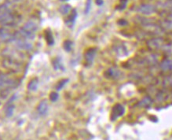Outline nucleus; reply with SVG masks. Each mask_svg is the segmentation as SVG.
Segmentation results:
<instances>
[{
    "instance_id": "6e6552de",
    "label": "nucleus",
    "mask_w": 172,
    "mask_h": 140,
    "mask_svg": "<svg viewBox=\"0 0 172 140\" xmlns=\"http://www.w3.org/2000/svg\"><path fill=\"white\" fill-rule=\"evenodd\" d=\"M37 111L41 116H44L47 114L48 111V104L46 100L41 101L37 106Z\"/></svg>"
},
{
    "instance_id": "f03ea898",
    "label": "nucleus",
    "mask_w": 172,
    "mask_h": 140,
    "mask_svg": "<svg viewBox=\"0 0 172 140\" xmlns=\"http://www.w3.org/2000/svg\"><path fill=\"white\" fill-rule=\"evenodd\" d=\"M17 84L16 79L7 73H0V91L3 92L14 88Z\"/></svg>"
},
{
    "instance_id": "9d476101",
    "label": "nucleus",
    "mask_w": 172,
    "mask_h": 140,
    "mask_svg": "<svg viewBox=\"0 0 172 140\" xmlns=\"http://www.w3.org/2000/svg\"><path fill=\"white\" fill-rule=\"evenodd\" d=\"M95 53H96V51H95V49H90V50H88V51L86 52V54H85V57H86L87 61H89V62H91V61L94 60V58H95Z\"/></svg>"
},
{
    "instance_id": "423d86ee",
    "label": "nucleus",
    "mask_w": 172,
    "mask_h": 140,
    "mask_svg": "<svg viewBox=\"0 0 172 140\" xmlns=\"http://www.w3.org/2000/svg\"><path fill=\"white\" fill-rule=\"evenodd\" d=\"M14 42L16 43L17 46H18L20 49H22V50H29L32 47V44L27 41L26 39H24L21 36H17V38L14 40Z\"/></svg>"
},
{
    "instance_id": "aec40b11",
    "label": "nucleus",
    "mask_w": 172,
    "mask_h": 140,
    "mask_svg": "<svg viewBox=\"0 0 172 140\" xmlns=\"http://www.w3.org/2000/svg\"><path fill=\"white\" fill-rule=\"evenodd\" d=\"M96 3H97V5L102 6L103 4V0H96Z\"/></svg>"
},
{
    "instance_id": "f3484780",
    "label": "nucleus",
    "mask_w": 172,
    "mask_h": 140,
    "mask_svg": "<svg viewBox=\"0 0 172 140\" xmlns=\"http://www.w3.org/2000/svg\"><path fill=\"white\" fill-rule=\"evenodd\" d=\"M72 47V43L70 41H65L64 44V48L65 49V51H69Z\"/></svg>"
},
{
    "instance_id": "a211bd4d",
    "label": "nucleus",
    "mask_w": 172,
    "mask_h": 140,
    "mask_svg": "<svg viewBox=\"0 0 172 140\" xmlns=\"http://www.w3.org/2000/svg\"><path fill=\"white\" fill-rule=\"evenodd\" d=\"M90 6H91V0H87V4H86V10H85V13L87 14L90 11Z\"/></svg>"
},
{
    "instance_id": "6ab92c4d",
    "label": "nucleus",
    "mask_w": 172,
    "mask_h": 140,
    "mask_svg": "<svg viewBox=\"0 0 172 140\" xmlns=\"http://www.w3.org/2000/svg\"><path fill=\"white\" fill-rule=\"evenodd\" d=\"M126 4H127V0H121L118 9H119V10H123V9H124L125 6H126Z\"/></svg>"
},
{
    "instance_id": "7ed1b4c3",
    "label": "nucleus",
    "mask_w": 172,
    "mask_h": 140,
    "mask_svg": "<svg viewBox=\"0 0 172 140\" xmlns=\"http://www.w3.org/2000/svg\"><path fill=\"white\" fill-rule=\"evenodd\" d=\"M37 30V25L33 21H28L20 30L19 35L24 39H34L36 31Z\"/></svg>"
},
{
    "instance_id": "39448f33",
    "label": "nucleus",
    "mask_w": 172,
    "mask_h": 140,
    "mask_svg": "<svg viewBox=\"0 0 172 140\" xmlns=\"http://www.w3.org/2000/svg\"><path fill=\"white\" fill-rule=\"evenodd\" d=\"M17 38V34L12 33L9 30L4 28L0 29V40L8 43V42H14Z\"/></svg>"
},
{
    "instance_id": "f257e3e1",
    "label": "nucleus",
    "mask_w": 172,
    "mask_h": 140,
    "mask_svg": "<svg viewBox=\"0 0 172 140\" xmlns=\"http://www.w3.org/2000/svg\"><path fill=\"white\" fill-rule=\"evenodd\" d=\"M17 23V18L7 10V8H0V25L12 26Z\"/></svg>"
},
{
    "instance_id": "dca6fc26",
    "label": "nucleus",
    "mask_w": 172,
    "mask_h": 140,
    "mask_svg": "<svg viewBox=\"0 0 172 140\" xmlns=\"http://www.w3.org/2000/svg\"><path fill=\"white\" fill-rule=\"evenodd\" d=\"M66 82H68V80H62L61 81H60V82L58 84V85H57V90H58V91L61 90V88L64 87V85L65 84Z\"/></svg>"
},
{
    "instance_id": "20e7f679",
    "label": "nucleus",
    "mask_w": 172,
    "mask_h": 140,
    "mask_svg": "<svg viewBox=\"0 0 172 140\" xmlns=\"http://www.w3.org/2000/svg\"><path fill=\"white\" fill-rule=\"evenodd\" d=\"M3 66L7 69L13 71V72H17L18 70L21 67V64H20L19 62H17V60H15L14 58H6L3 60Z\"/></svg>"
},
{
    "instance_id": "1a4fd4ad",
    "label": "nucleus",
    "mask_w": 172,
    "mask_h": 140,
    "mask_svg": "<svg viewBox=\"0 0 172 140\" xmlns=\"http://www.w3.org/2000/svg\"><path fill=\"white\" fill-rule=\"evenodd\" d=\"M38 84H39L38 83V79H36V78L32 79V80H30L28 84V89L29 90V91H34L38 87Z\"/></svg>"
},
{
    "instance_id": "4468645a",
    "label": "nucleus",
    "mask_w": 172,
    "mask_h": 140,
    "mask_svg": "<svg viewBox=\"0 0 172 140\" xmlns=\"http://www.w3.org/2000/svg\"><path fill=\"white\" fill-rule=\"evenodd\" d=\"M75 17H76V12H75V10H73L72 12V14L68 16V21L73 23V22L75 21Z\"/></svg>"
},
{
    "instance_id": "0eeeda50",
    "label": "nucleus",
    "mask_w": 172,
    "mask_h": 140,
    "mask_svg": "<svg viewBox=\"0 0 172 140\" xmlns=\"http://www.w3.org/2000/svg\"><path fill=\"white\" fill-rule=\"evenodd\" d=\"M124 114V108L119 104H117L116 106H114L112 110L111 118L112 121H115L119 116H121Z\"/></svg>"
},
{
    "instance_id": "2eb2a0df",
    "label": "nucleus",
    "mask_w": 172,
    "mask_h": 140,
    "mask_svg": "<svg viewBox=\"0 0 172 140\" xmlns=\"http://www.w3.org/2000/svg\"><path fill=\"white\" fill-rule=\"evenodd\" d=\"M58 99V94L55 93V92H51L50 94V100L51 101H55Z\"/></svg>"
},
{
    "instance_id": "f8f14e48",
    "label": "nucleus",
    "mask_w": 172,
    "mask_h": 140,
    "mask_svg": "<svg viewBox=\"0 0 172 140\" xmlns=\"http://www.w3.org/2000/svg\"><path fill=\"white\" fill-rule=\"evenodd\" d=\"M14 106H9L6 107V116H7V117H10L13 115L14 114Z\"/></svg>"
},
{
    "instance_id": "ddd939ff",
    "label": "nucleus",
    "mask_w": 172,
    "mask_h": 140,
    "mask_svg": "<svg viewBox=\"0 0 172 140\" xmlns=\"http://www.w3.org/2000/svg\"><path fill=\"white\" fill-rule=\"evenodd\" d=\"M71 10V6L69 5H64L62 6H61L60 8V11H61V14H68Z\"/></svg>"
},
{
    "instance_id": "412c9836",
    "label": "nucleus",
    "mask_w": 172,
    "mask_h": 140,
    "mask_svg": "<svg viewBox=\"0 0 172 140\" xmlns=\"http://www.w3.org/2000/svg\"><path fill=\"white\" fill-rule=\"evenodd\" d=\"M61 1H67V0H61Z\"/></svg>"
},
{
    "instance_id": "9b49d317",
    "label": "nucleus",
    "mask_w": 172,
    "mask_h": 140,
    "mask_svg": "<svg viewBox=\"0 0 172 140\" xmlns=\"http://www.w3.org/2000/svg\"><path fill=\"white\" fill-rule=\"evenodd\" d=\"M45 38L49 45H53L54 44V39H53V35L51 33L50 31H45Z\"/></svg>"
}]
</instances>
